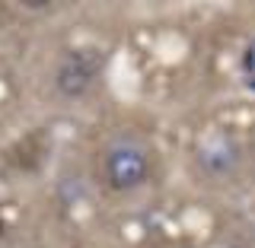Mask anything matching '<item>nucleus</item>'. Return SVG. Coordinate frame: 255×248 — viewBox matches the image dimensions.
<instances>
[{
	"mask_svg": "<svg viewBox=\"0 0 255 248\" xmlns=\"http://www.w3.org/2000/svg\"><path fill=\"white\" fill-rule=\"evenodd\" d=\"M102 61H106V54L99 48H74V51H67L58 61V70H54V89L67 95V99L86 95L102 70Z\"/></svg>",
	"mask_w": 255,
	"mask_h": 248,
	"instance_id": "2",
	"label": "nucleus"
},
{
	"mask_svg": "<svg viewBox=\"0 0 255 248\" xmlns=\"http://www.w3.org/2000/svg\"><path fill=\"white\" fill-rule=\"evenodd\" d=\"M153 169V153L147 140L134 131H118L102 150V175L112 191H134L147 185Z\"/></svg>",
	"mask_w": 255,
	"mask_h": 248,
	"instance_id": "1",
	"label": "nucleus"
},
{
	"mask_svg": "<svg viewBox=\"0 0 255 248\" xmlns=\"http://www.w3.org/2000/svg\"><path fill=\"white\" fill-rule=\"evenodd\" d=\"M239 159H243L239 143L223 131L207 134L201 140V147H198V165H201V172L211 175V178H227L230 172H236Z\"/></svg>",
	"mask_w": 255,
	"mask_h": 248,
	"instance_id": "3",
	"label": "nucleus"
}]
</instances>
